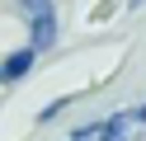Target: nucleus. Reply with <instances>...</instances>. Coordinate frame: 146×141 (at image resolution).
Instances as JSON below:
<instances>
[{
    "label": "nucleus",
    "mask_w": 146,
    "mask_h": 141,
    "mask_svg": "<svg viewBox=\"0 0 146 141\" xmlns=\"http://www.w3.org/2000/svg\"><path fill=\"white\" fill-rule=\"evenodd\" d=\"M24 19H29V47L33 52H47L52 42H57V9H52V0H19Z\"/></svg>",
    "instance_id": "nucleus-1"
},
{
    "label": "nucleus",
    "mask_w": 146,
    "mask_h": 141,
    "mask_svg": "<svg viewBox=\"0 0 146 141\" xmlns=\"http://www.w3.org/2000/svg\"><path fill=\"white\" fill-rule=\"evenodd\" d=\"M33 61H38V52H33V47H19V52H10L5 61H0V85H19L24 75L33 71Z\"/></svg>",
    "instance_id": "nucleus-2"
},
{
    "label": "nucleus",
    "mask_w": 146,
    "mask_h": 141,
    "mask_svg": "<svg viewBox=\"0 0 146 141\" xmlns=\"http://www.w3.org/2000/svg\"><path fill=\"white\" fill-rule=\"evenodd\" d=\"M132 108L127 113H113V118H99V141H127L132 136Z\"/></svg>",
    "instance_id": "nucleus-3"
},
{
    "label": "nucleus",
    "mask_w": 146,
    "mask_h": 141,
    "mask_svg": "<svg viewBox=\"0 0 146 141\" xmlns=\"http://www.w3.org/2000/svg\"><path fill=\"white\" fill-rule=\"evenodd\" d=\"M61 108H66V99H52V103H47V108H42V113H38V118H42V122H52V118H57V113H61Z\"/></svg>",
    "instance_id": "nucleus-4"
},
{
    "label": "nucleus",
    "mask_w": 146,
    "mask_h": 141,
    "mask_svg": "<svg viewBox=\"0 0 146 141\" xmlns=\"http://www.w3.org/2000/svg\"><path fill=\"white\" fill-rule=\"evenodd\" d=\"M132 122H137V127L146 122V103H141V108H132Z\"/></svg>",
    "instance_id": "nucleus-5"
},
{
    "label": "nucleus",
    "mask_w": 146,
    "mask_h": 141,
    "mask_svg": "<svg viewBox=\"0 0 146 141\" xmlns=\"http://www.w3.org/2000/svg\"><path fill=\"white\" fill-rule=\"evenodd\" d=\"M127 5H132V9H137V5H146V0H127Z\"/></svg>",
    "instance_id": "nucleus-6"
}]
</instances>
